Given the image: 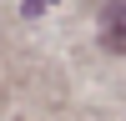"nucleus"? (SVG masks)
<instances>
[{
    "instance_id": "1",
    "label": "nucleus",
    "mask_w": 126,
    "mask_h": 121,
    "mask_svg": "<svg viewBox=\"0 0 126 121\" xmlns=\"http://www.w3.org/2000/svg\"><path fill=\"white\" fill-rule=\"evenodd\" d=\"M101 45L126 56V5H106L101 10Z\"/></svg>"
}]
</instances>
